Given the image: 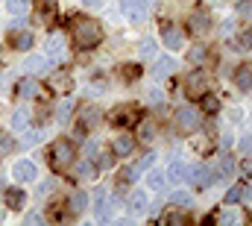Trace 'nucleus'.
<instances>
[{
  "label": "nucleus",
  "mask_w": 252,
  "mask_h": 226,
  "mask_svg": "<svg viewBox=\"0 0 252 226\" xmlns=\"http://www.w3.org/2000/svg\"><path fill=\"white\" fill-rule=\"evenodd\" d=\"M185 85H188V94H190V97H202V94L208 91V74H205V71L190 74Z\"/></svg>",
  "instance_id": "obj_8"
},
{
  "label": "nucleus",
  "mask_w": 252,
  "mask_h": 226,
  "mask_svg": "<svg viewBox=\"0 0 252 226\" xmlns=\"http://www.w3.org/2000/svg\"><path fill=\"white\" fill-rule=\"evenodd\" d=\"M244 194H247V191H244V185H235V188H232V191L226 194V203H229V206H235V203H238V200H241Z\"/></svg>",
  "instance_id": "obj_36"
},
{
  "label": "nucleus",
  "mask_w": 252,
  "mask_h": 226,
  "mask_svg": "<svg viewBox=\"0 0 252 226\" xmlns=\"http://www.w3.org/2000/svg\"><path fill=\"white\" fill-rule=\"evenodd\" d=\"M70 112H73V103H70V100H64L62 106H59V114H56V117H59V120H67V117H70Z\"/></svg>",
  "instance_id": "obj_39"
},
{
  "label": "nucleus",
  "mask_w": 252,
  "mask_h": 226,
  "mask_svg": "<svg viewBox=\"0 0 252 226\" xmlns=\"http://www.w3.org/2000/svg\"><path fill=\"white\" fill-rule=\"evenodd\" d=\"M82 3H85V6H100L103 0H82Z\"/></svg>",
  "instance_id": "obj_51"
},
{
  "label": "nucleus",
  "mask_w": 252,
  "mask_h": 226,
  "mask_svg": "<svg viewBox=\"0 0 252 226\" xmlns=\"http://www.w3.org/2000/svg\"><path fill=\"white\" fill-rule=\"evenodd\" d=\"M70 38L79 50H91L103 41V27L94 18H73L70 24Z\"/></svg>",
  "instance_id": "obj_1"
},
{
  "label": "nucleus",
  "mask_w": 252,
  "mask_h": 226,
  "mask_svg": "<svg viewBox=\"0 0 252 226\" xmlns=\"http://www.w3.org/2000/svg\"><path fill=\"white\" fill-rule=\"evenodd\" d=\"M6 12H9V15H15V18H27L30 3H27V0H6Z\"/></svg>",
  "instance_id": "obj_20"
},
{
  "label": "nucleus",
  "mask_w": 252,
  "mask_h": 226,
  "mask_svg": "<svg viewBox=\"0 0 252 226\" xmlns=\"http://www.w3.org/2000/svg\"><path fill=\"white\" fill-rule=\"evenodd\" d=\"M12 47H15V50H30V47H32V33H27V30L18 33V36L12 38Z\"/></svg>",
  "instance_id": "obj_27"
},
{
  "label": "nucleus",
  "mask_w": 252,
  "mask_h": 226,
  "mask_svg": "<svg viewBox=\"0 0 252 226\" xmlns=\"http://www.w3.org/2000/svg\"><path fill=\"white\" fill-rule=\"evenodd\" d=\"M44 53L50 59H62L64 56V38L62 36H53V38H47V44H44Z\"/></svg>",
  "instance_id": "obj_17"
},
{
  "label": "nucleus",
  "mask_w": 252,
  "mask_h": 226,
  "mask_svg": "<svg viewBox=\"0 0 252 226\" xmlns=\"http://www.w3.org/2000/svg\"><path fill=\"white\" fill-rule=\"evenodd\" d=\"M6 206H9V209H21V206H24V194L15 191V188L6 191Z\"/></svg>",
  "instance_id": "obj_33"
},
{
  "label": "nucleus",
  "mask_w": 252,
  "mask_h": 226,
  "mask_svg": "<svg viewBox=\"0 0 252 226\" xmlns=\"http://www.w3.org/2000/svg\"><path fill=\"white\" fill-rule=\"evenodd\" d=\"M190 182L196 185V188H208L214 179H211V168H205V165H193V168L188 170Z\"/></svg>",
  "instance_id": "obj_11"
},
{
  "label": "nucleus",
  "mask_w": 252,
  "mask_h": 226,
  "mask_svg": "<svg viewBox=\"0 0 252 226\" xmlns=\"http://www.w3.org/2000/svg\"><path fill=\"white\" fill-rule=\"evenodd\" d=\"M150 3H153V0H121V6H124V15L129 18V21H141V18L147 15Z\"/></svg>",
  "instance_id": "obj_7"
},
{
  "label": "nucleus",
  "mask_w": 252,
  "mask_h": 226,
  "mask_svg": "<svg viewBox=\"0 0 252 226\" xmlns=\"http://www.w3.org/2000/svg\"><path fill=\"white\" fill-rule=\"evenodd\" d=\"M167 203H170V206H176V209H185V206H190V194H188V191H173Z\"/></svg>",
  "instance_id": "obj_29"
},
{
  "label": "nucleus",
  "mask_w": 252,
  "mask_h": 226,
  "mask_svg": "<svg viewBox=\"0 0 252 226\" xmlns=\"http://www.w3.org/2000/svg\"><path fill=\"white\" fill-rule=\"evenodd\" d=\"M129 209H132L135 215L147 212V194H144V191H132V197H129Z\"/></svg>",
  "instance_id": "obj_23"
},
{
  "label": "nucleus",
  "mask_w": 252,
  "mask_h": 226,
  "mask_svg": "<svg viewBox=\"0 0 252 226\" xmlns=\"http://www.w3.org/2000/svg\"><path fill=\"white\" fill-rule=\"evenodd\" d=\"M38 141H41V132H38V129H32V132L24 135V147H32V144H38Z\"/></svg>",
  "instance_id": "obj_40"
},
{
  "label": "nucleus",
  "mask_w": 252,
  "mask_h": 226,
  "mask_svg": "<svg viewBox=\"0 0 252 226\" xmlns=\"http://www.w3.org/2000/svg\"><path fill=\"white\" fill-rule=\"evenodd\" d=\"M238 50H252V33L238 36Z\"/></svg>",
  "instance_id": "obj_41"
},
{
  "label": "nucleus",
  "mask_w": 252,
  "mask_h": 226,
  "mask_svg": "<svg viewBox=\"0 0 252 226\" xmlns=\"http://www.w3.org/2000/svg\"><path fill=\"white\" fill-rule=\"evenodd\" d=\"M232 170H235V162H232V156H220L217 176H220V179H229V176H232Z\"/></svg>",
  "instance_id": "obj_28"
},
{
  "label": "nucleus",
  "mask_w": 252,
  "mask_h": 226,
  "mask_svg": "<svg viewBox=\"0 0 252 226\" xmlns=\"http://www.w3.org/2000/svg\"><path fill=\"white\" fill-rule=\"evenodd\" d=\"M27 224L32 226V224H41V215H35V212H32V215H27Z\"/></svg>",
  "instance_id": "obj_49"
},
{
  "label": "nucleus",
  "mask_w": 252,
  "mask_h": 226,
  "mask_svg": "<svg viewBox=\"0 0 252 226\" xmlns=\"http://www.w3.org/2000/svg\"><path fill=\"white\" fill-rule=\"evenodd\" d=\"M161 41H164V47L179 50V47H182V30H179L176 24H164V27H161Z\"/></svg>",
  "instance_id": "obj_9"
},
{
  "label": "nucleus",
  "mask_w": 252,
  "mask_h": 226,
  "mask_svg": "<svg viewBox=\"0 0 252 226\" xmlns=\"http://www.w3.org/2000/svg\"><path fill=\"white\" fill-rule=\"evenodd\" d=\"M112 150H115V156H129L132 150H135V138L129 135V132H124V135H118L115 138V144H112Z\"/></svg>",
  "instance_id": "obj_12"
},
{
  "label": "nucleus",
  "mask_w": 252,
  "mask_h": 226,
  "mask_svg": "<svg viewBox=\"0 0 252 226\" xmlns=\"http://www.w3.org/2000/svg\"><path fill=\"white\" fill-rule=\"evenodd\" d=\"M188 30L193 36H205L208 30H211V15L205 12V9H193L188 18Z\"/></svg>",
  "instance_id": "obj_5"
},
{
  "label": "nucleus",
  "mask_w": 252,
  "mask_h": 226,
  "mask_svg": "<svg viewBox=\"0 0 252 226\" xmlns=\"http://www.w3.org/2000/svg\"><path fill=\"white\" fill-rule=\"evenodd\" d=\"M138 135H141V141H153V135H156V123H153V120H144Z\"/></svg>",
  "instance_id": "obj_35"
},
{
  "label": "nucleus",
  "mask_w": 252,
  "mask_h": 226,
  "mask_svg": "<svg viewBox=\"0 0 252 226\" xmlns=\"http://www.w3.org/2000/svg\"><path fill=\"white\" fill-rule=\"evenodd\" d=\"M190 62H193V65H199V62H202V59H205V50H202V47H193V50H190Z\"/></svg>",
  "instance_id": "obj_44"
},
{
  "label": "nucleus",
  "mask_w": 252,
  "mask_h": 226,
  "mask_svg": "<svg viewBox=\"0 0 252 226\" xmlns=\"http://www.w3.org/2000/svg\"><path fill=\"white\" fill-rule=\"evenodd\" d=\"M147 100H150V103H153V106H161V100H164V97H161V91H158V88H153V91H150V97H147Z\"/></svg>",
  "instance_id": "obj_46"
},
{
  "label": "nucleus",
  "mask_w": 252,
  "mask_h": 226,
  "mask_svg": "<svg viewBox=\"0 0 252 226\" xmlns=\"http://www.w3.org/2000/svg\"><path fill=\"white\" fill-rule=\"evenodd\" d=\"M199 106H202V112H208V114L220 112V100H217L214 94H208V91H205V94L199 97Z\"/></svg>",
  "instance_id": "obj_26"
},
{
  "label": "nucleus",
  "mask_w": 252,
  "mask_h": 226,
  "mask_svg": "<svg viewBox=\"0 0 252 226\" xmlns=\"http://www.w3.org/2000/svg\"><path fill=\"white\" fill-rule=\"evenodd\" d=\"M112 212H115V206H112V203H106V200H103V191H100V203H97V218H100V221H112Z\"/></svg>",
  "instance_id": "obj_31"
},
{
  "label": "nucleus",
  "mask_w": 252,
  "mask_h": 226,
  "mask_svg": "<svg viewBox=\"0 0 252 226\" xmlns=\"http://www.w3.org/2000/svg\"><path fill=\"white\" fill-rule=\"evenodd\" d=\"M182 221H185L182 215H170V218H167V224H182Z\"/></svg>",
  "instance_id": "obj_50"
},
{
  "label": "nucleus",
  "mask_w": 252,
  "mask_h": 226,
  "mask_svg": "<svg viewBox=\"0 0 252 226\" xmlns=\"http://www.w3.org/2000/svg\"><path fill=\"white\" fill-rule=\"evenodd\" d=\"M147 182H150V188H153V191H161V188H164V182H167V176H164L161 170H153Z\"/></svg>",
  "instance_id": "obj_32"
},
{
  "label": "nucleus",
  "mask_w": 252,
  "mask_h": 226,
  "mask_svg": "<svg viewBox=\"0 0 252 226\" xmlns=\"http://www.w3.org/2000/svg\"><path fill=\"white\" fill-rule=\"evenodd\" d=\"M97 123H100V109H97V106H85V109H79V123H76L79 138H82V132L94 129Z\"/></svg>",
  "instance_id": "obj_6"
},
{
  "label": "nucleus",
  "mask_w": 252,
  "mask_h": 226,
  "mask_svg": "<svg viewBox=\"0 0 252 226\" xmlns=\"http://www.w3.org/2000/svg\"><path fill=\"white\" fill-rule=\"evenodd\" d=\"M30 117H32V109H18V112L12 114V120H9V126L15 129V132H21L27 123H30Z\"/></svg>",
  "instance_id": "obj_18"
},
{
  "label": "nucleus",
  "mask_w": 252,
  "mask_h": 226,
  "mask_svg": "<svg viewBox=\"0 0 252 226\" xmlns=\"http://www.w3.org/2000/svg\"><path fill=\"white\" fill-rule=\"evenodd\" d=\"M235 221H238L235 212H220V215H217V224H235Z\"/></svg>",
  "instance_id": "obj_43"
},
{
  "label": "nucleus",
  "mask_w": 252,
  "mask_h": 226,
  "mask_svg": "<svg viewBox=\"0 0 252 226\" xmlns=\"http://www.w3.org/2000/svg\"><path fill=\"white\" fill-rule=\"evenodd\" d=\"M241 150H244V156H250V153H252V135H250V138H244V144H241Z\"/></svg>",
  "instance_id": "obj_48"
},
{
  "label": "nucleus",
  "mask_w": 252,
  "mask_h": 226,
  "mask_svg": "<svg viewBox=\"0 0 252 226\" xmlns=\"http://www.w3.org/2000/svg\"><path fill=\"white\" fill-rule=\"evenodd\" d=\"M12 176L18 179V182H32L35 176H38V168L32 165V162H15V168H12Z\"/></svg>",
  "instance_id": "obj_10"
},
{
  "label": "nucleus",
  "mask_w": 252,
  "mask_h": 226,
  "mask_svg": "<svg viewBox=\"0 0 252 226\" xmlns=\"http://www.w3.org/2000/svg\"><path fill=\"white\" fill-rule=\"evenodd\" d=\"M70 85H73L70 71H56V74L50 76V88H53V91H70Z\"/></svg>",
  "instance_id": "obj_13"
},
{
  "label": "nucleus",
  "mask_w": 252,
  "mask_h": 226,
  "mask_svg": "<svg viewBox=\"0 0 252 226\" xmlns=\"http://www.w3.org/2000/svg\"><path fill=\"white\" fill-rule=\"evenodd\" d=\"M138 76V68L132 65V68H124V79H135Z\"/></svg>",
  "instance_id": "obj_47"
},
{
  "label": "nucleus",
  "mask_w": 252,
  "mask_h": 226,
  "mask_svg": "<svg viewBox=\"0 0 252 226\" xmlns=\"http://www.w3.org/2000/svg\"><path fill=\"white\" fill-rule=\"evenodd\" d=\"M24 68H27L30 74H38V71H44V68H47V62H44V56H35V53H32V56L24 62Z\"/></svg>",
  "instance_id": "obj_30"
},
{
  "label": "nucleus",
  "mask_w": 252,
  "mask_h": 226,
  "mask_svg": "<svg viewBox=\"0 0 252 226\" xmlns=\"http://www.w3.org/2000/svg\"><path fill=\"white\" fill-rule=\"evenodd\" d=\"M91 162H94V165H97V168L109 170V168H112V165H115V156H112V153H109V150H103V147H100V150H97V153H94V156H91Z\"/></svg>",
  "instance_id": "obj_21"
},
{
  "label": "nucleus",
  "mask_w": 252,
  "mask_h": 226,
  "mask_svg": "<svg viewBox=\"0 0 252 226\" xmlns=\"http://www.w3.org/2000/svg\"><path fill=\"white\" fill-rule=\"evenodd\" d=\"M53 188H56V179H50V182H41V185H38V191H35V194H38V197H47V194H50V191H53Z\"/></svg>",
  "instance_id": "obj_42"
},
{
  "label": "nucleus",
  "mask_w": 252,
  "mask_h": 226,
  "mask_svg": "<svg viewBox=\"0 0 252 226\" xmlns=\"http://www.w3.org/2000/svg\"><path fill=\"white\" fill-rule=\"evenodd\" d=\"M73 173H76V179H85V182H91V179L97 176V165H94L91 159H79V165L73 168Z\"/></svg>",
  "instance_id": "obj_15"
},
{
  "label": "nucleus",
  "mask_w": 252,
  "mask_h": 226,
  "mask_svg": "<svg viewBox=\"0 0 252 226\" xmlns=\"http://www.w3.org/2000/svg\"><path fill=\"white\" fill-rule=\"evenodd\" d=\"M176 71V62L170 56H164V59H156V68H153V76L156 79H164V76H170Z\"/></svg>",
  "instance_id": "obj_14"
},
{
  "label": "nucleus",
  "mask_w": 252,
  "mask_h": 226,
  "mask_svg": "<svg viewBox=\"0 0 252 226\" xmlns=\"http://www.w3.org/2000/svg\"><path fill=\"white\" fill-rule=\"evenodd\" d=\"M35 9L41 12V21H44V24H50V21H53V15H56V0H35Z\"/></svg>",
  "instance_id": "obj_19"
},
{
  "label": "nucleus",
  "mask_w": 252,
  "mask_h": 226,
  "mask_svg": "<svg viewBox=\"0 0 252 226\" xmlns=\"http://www.w3.org/2000/svg\"><path fill=\"white\" fill-rule=\"evenodd\" d=\"M18 94H21L24 100L35 97V94H38V82H35V79H21V82H18Z\"/></svg>",
  "instance_id": "obj_22"
},
{
  "label": "nucleus",
  "mask_w": 252,
  "mask_h": 226,
  "mask_svg": "<svg viewBox=\"0 0 252 226\" xmlns=\"http://www.w3.org/2000/svg\"><path fill=\"white\" fill-rule=\"evenodd\" d=\"M170 182H182L185 176H188V168L182 165V162H170V168H167V173H164Z\"/></svg>",
  "instance_id": "obj_24"
},
{
  "label": "nucleus",
  "mask_w": 252,
  "mask_h": 226,
  "mask_svg": "<svg viewBox=\"0 0 252 226\" xmlns=\"http://www.w3.org/2000/svg\"><path fill=\"white\" fill-rule=\"evenodd\" d=\"M173 123H176V129L179 132H196V126H199V112L196 109H179L176 117H173Z\"/></svg>",
  "instance_id": "obj_4"
},
{
  "label": "nucleus",
  "mask_w": 252,
  "mask_h": 226,
  "mask_svg": "<svg viewBox=\"0 0 252 226\" xmlns=\"http://www.w3.org/2000/svg\"><path fill=\"white\" fill-rule=\"evenodd\" d=\"M141 170H138V165H129V168L121 170V185H129V182H135V176H138Z\"/></svg>",
  "instance_id": "obj_34"
},
{
  "label": "nucleus",
  "mask_w": 252,
  "mask_h": 226,
  "mask_svg": "<svg viewBox=\"0 0 252 226\" xmlns=\"http://www.w3.org/2000/svg\"><path fill=\"white\" fill-rule=\"evenodd\" d=\"M138 50H141V56H144V59L156 56V41H150V38H147V41H141V47H138Z\"/></svg>",
  "instance_id": "obj_38"
},
{
  "label": "nucleus",
  "mask_w": 252,
  "mask_h": 226,
  "mask_svg": "<svg viewBox=\"0 0 252 226\" xmlns=\"http://www.w3.org/2000/svg\"><path fill=\"white\" fill-rule=\"evenodd\" d=\"M67 209H70L73 215H82V212L88 209V194H85V191H73L70 200H67Z\"/></svg>",
  "instance_id": "obj_16"
},
{
  "label": "nucleus",
  "mask_w": 252,
  "mask_h": 226,
  "mask_svg": "<svg viewBox=\"0 0 252 226\" xmlns=\"http://www.w3.org/2000/svg\"><path fill=\"white\" fill-rule=\"evenodd\" d=\"M235 85H238L241 91H250L252 88V71L250 68H241V71L235 74Z\"/></svg>",
  "instance_id": "obj_25"
},
{
  "label": "nucleus",
  "mask_w": 252,
  "mask_h": 226,
  "mask_svg": "<svg viewBox=\"0 0 252 226\" xmlns=\"http://www.w3.org/2000/svg\"><path fill=\"white\" fill-rule=\"evenodd\" d=\"M109 117H112V123H115V126H132V123H138V117H141V109H138L135 103L115 106Z\"/></svg>",
  "instance_id": "obj_3"
},
{
  "label": "nucleus",
  "mask_w": 252,
  "mask_h": 226,
  "mask_svg": "<svg viewBox=\"0 0 252 226\" xmlns=\"http://www.w3.org/2000/svg\"><path fill=\"white\" fill-rule=\"evenodd\" d=\"M15 147V141L6 135V132H0V156H9V150Z\"/></svg>",
  "instance_id": "obj_37"
},
{
  "label": "nucleus",
  "mask_w": 252,
  "mask_h": 226,
  "mask_svg": "<svg viewBox=\"0 0 252 226\" xmlns=\"http://www.w3.org/2000/svg\"><path fill=\"white\" fill-rule=\"evenodd\" d=\"M153 162H156V156H153V153H147V156H144V159L138 162V170H147V168H153Z\"/></svg>",
  "instance_id": "obj_45"
},
{
  "label": "nucleus",
  "mask_w": 252,
  "mask_h": 226,
  "mask_svg": "<svg viewBox=\"0 0 252 226\" xmlns=\"http://www.w3.org/2000/svg\"><path fill=\"white\" fill-rule=\"evenodd\" d=\"M73 156H76V147H73V141H67V138H56V141L50 144V150H47V159H50L53 170L70 168Z\"/></svg>",
  "instance_id": "obj_2"
}]
</instances>
